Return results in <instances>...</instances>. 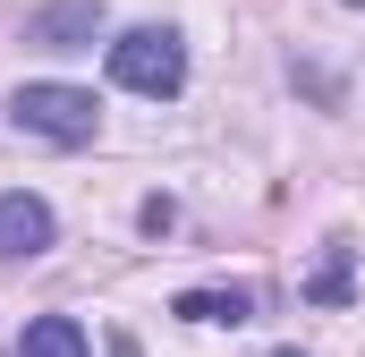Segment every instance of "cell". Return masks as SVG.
Instances as JSON below:
<instances>
[{
    "label": "cell",
    "mask_w": 365,
    "mask_h": 357,
    "mask_svg": "<svg viewBox=\"0 0 365 357\" xmlns=\"http://www.w3.org/2000/svg\"><path fill=\"white\" fill-rule=\"evenodd\" d=\"M43 247H51V204L26 196V187H9V196H0V264L43 256Z\"/></svg>",
    "instance_id": "cell-3"
},
{
    "label": "cell",
    "mask_w": 365,
    "mask_h": 357,
    "mask_svg": "<svg viewBox=\"0 0 365 357\" xmlns=\"http://www.w3.org/2000/svg\"><path fill=\"white\" fill-rule=\"evenodd\" d=\"M110 77L128 94H153V102H170L187 86V43L170 26H128L119 43H110Z\"/></svg>",
    "instance_id": "cell-1"
},
{
    "label": "cell",
    "mask_w": 365,
    "mask_h": 357,
    "mask_svg": "<svg viewBox=\"0 0 365 357\" xmlns=\"http://www.w3.org/2000/svg\"><path fill=\"white\" fill-rule=\"evenodd\" d=\"M349 9H365V0H349Z\"/></svg>",
    "instance_id": "cell-9"
},
{
    "label": "cell",
    "mask_w": 365,
    "mask_h": 357,
    "mask_svg": "<svg viewBox=\"0 0 365 357\" xmlns=\"http://www.w3.org/2000/svg\"><path fill=\"white\" fill-rule=\"evenodd\" d=\"M306 298H314V306H349V238L323 247V272L306 281Z\"/></svg>",
    "instance_id": "cell-7"
},
{
    "label": "cell",
    "mask_w": 365,
    "mask_h": 357,
    "mask_svg": "<svg viewBox=\"0 0 365 357\" xmlns=\"http://www.w3.org/2000/svg\"><path fill=\"white\" fill-rule=\"evenodd\" d=\"M93 17H102V0H60V9H43L26 34H34L43 51H77V43H93Z\"/></svg>",
    "instance_id": "cell-4"
},
{
    "label": "cell",
    "mask_w": 365,
    "mask_h": 357,
    "mask_svg": "<svg viewBox=\"0 0 365 357\" xmlns=\"http://www.w3.org/2000/svg\"><path fill=\"white\" fill-rule=\"evenodd\" d=\"M9 119L26 136H43V145H93V128H102L93 94H77V86H17Z\"/></svg>",
    "instance_id": "cell-2"
},
{
    "label": "cell",
    "mask_w": 365,
    "mask_h": 357,
    "mask_svg": "<svg viewBox=\"0 0 365 357\" xmlns=\"http://www.w3.org/2000/svg\"><path fill=\"white\" fill-rule=\"evenodd\" d=\"M255 306H264L255 289H179L170 315H187V323H247Z\"/></svg>",
    "instance_id": "cell-5"
},
{
    "label": "cell",
    "mask_w": 365,
    "mask_h": 357,
    "mask_svg": "<svg viewBox=\"0 0 365 357\" xmlns=\"http://www.w3.org/2000/svg\"><path fill=\"white\" fill-rule=\"evenodd\" d=\"M272 357H306V349H272Z\"/></svg>",
    "instance_id": "cell-8"
},
{
    "label": "cell",
    "mask_w": 365,
    "mask_h": 357,
    "mask_svg": "<svg viewBox=\"0 0 365 357\" xmlns=\"http://www.w3.org/2000/svg\"><path fill=\"white\" fill-rule=\"evenodd\" d=\"M17 357H86V323L77 315H34L17 332Z\"/></svg>",
    "instance_id": "cell-6"
}]
</instances>
